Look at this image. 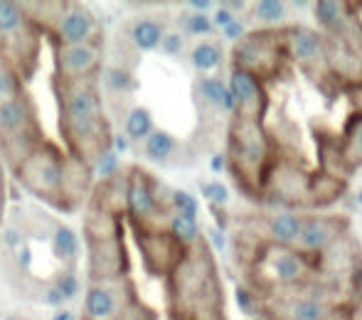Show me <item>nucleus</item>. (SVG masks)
<instances>
[{
	"mask_svg": "<svg viewBox=\"0 0 362 320\" xmlns=\"http://www.w3.org/2000/svg\"><path fill=\"white\" fill-rule=\"evenodd\" d=\"M91 170L101 177V182L114 180V177L119 175V155H116L114 150H106V153H101L99 158L91 162Z\"/></svg>",
	"mask_w": 362,
	"mask_h": 320,
	"instance_id": "nucleus-25",
	"label": "nucleus"
},
{
	"mask_svg": "<svg viewBox=\"0 0 362 320\" xmlns=\"http://www.w3.org/2000/svg\"><path fill=\"white\" fill-rule=\"evenodd\" d=\"M313 13H315V20H318L323 28L333 30L340 25L343 20V3H335V0H320V3L313 5Z\"/></svg>",
	"mask_w": 362,
	"mask_h": 320,
	"instance_id": "nucleus-22",
	"label": "nucleus"
},
{
	"mask_svg": "<svg viewBox=\"0 0 362 320\" xmlns=\"http://www.w3.org/2000/svg\"><path fill=\"white\" fill-rule=\"evenodd\" d=\"M237 303L242 306V311L244 313H252L254 311V301H252V296H249L244 288H237Z\"/></svg>",
	"mask_w": 362,
	"mask_h": 320,
	"instance_id": "nucleus-35",
	"label": "nucleus"
},
{
	"mask_svg": "<svg viewBox=\"0 0 362 320\" xmlns=\"http://www.w3.org/2000/svg\"><path fill=\"white\" fill-rule=\"evenodd\" d=\"M3 242H5V247H8V249H18L20 244H23V239H20V235H18V230H5L3 232Z\"/></svg>",
	"mask_w": 362,
	"mask_h": 320,
	"instance_id": "nucleus-36",
	"label": "nucleus"
},
{
	"mask_svg": "<svg viewBox=\"0 0 362 320\" xmlns=\"http://www.w3.org/2000/svg\"><path fill=\"white\" fill-rule=\"evenodd\" d=\"M187 8H190L192 13H197V15H205L207 10H212V3H210V0H190V3H187Z\"/></svg>",
	"mask_w": 362,
	"mask_h": 320,
	"instance_id": "nucleus-37",
	"label": "nucleus"
},
{
	"mask_svg": "<svg viewBox=\"0 0 362 320\" xmlns=\"http://www.w3.org/2000/svg\"><path fill=\"white\" fill-rule=\"evenodd\" d=\"M126 301L116 281L91 283L84 296V318L86 320H116L124 313Z\"/></svg>",
	"mask_w": 362,
	"mask_h": 320,
	"instance_id": "nucleus-8",
	"label": "nucleus"
},
{
	"mask_svg": "<svg viewBox=\"0 0 362 320\" xmlns=\"http://www.w3.org/2000/svg\"><path fill=\"white\" fill-rule=\"evenodd\" d=\"M45 303H47V306H54V308H62L64 306V298H62V293H59L57 288L49 286L47 291H45Z\"/></svg>",
	"mask_w": 362,
	"mask_h": 320,
	"instance_id": "nucleus-34",
	"label": "nucleus"
},
{
	"mask_svg": "<svg viewBox=\"0 0 362 320\" xmlns=\"http://www.w3.org/2000/svg\"><path fill=\"white\" fill-rule=\"evenodd\" d=\"M25 94V81L15 64L0 52V101L15 99V96Z\"/></svg>",
	"mask_w": 362,
	"mask_h": 320,
	"instance_id": "nucleus-16",
	"label": "nucleus"
},
{
	"mask_svg": "<svg viewBox=\"0 0 362 320\" xmlns=\"http://www.w3.org/2000/svg\"><path fill=\"white\" fill-rule=\"evenodd\" d=\"M229 91L237 99V111L242 114V119H249V116H259L264 109V94L262 86H259L254 72H247V69H234L232 79H229Z\"/></svg>",
	"mask_w": 362,
	"mask_h": 320,
	"instance_id": "nucleus-9",
	"label": "nucleus"
},
{
	"mask_svg": "<svg viewBox=\"0 0 362 320\" xmlns=\"http://www.w3.org/2000/svg\"><path fill=\"white\" fill-rule=\"evenodd\" d=\"M168 235L180 247L182 244H195L197 237H200V227H197V220H185L180 215H173L170 225H168Z\"/></svg>",
	"mask_w": 362,
	"mask_h": 320,
	"instance_id": "nucleus-21",
	"label": "nucleus"
},
{
	"mask_svg": "<svg viewBox=\"0 0 362 320\" xmlns=\"http://www.w3.org/2000/svg\"><path fill=\"white\" fill-rule=\"evenodd\" d=\"M182 25H185L187 35H210L212 32V20L207 18V15L190 13V15H185Z\"/></svg>",
	"mask_w": 362,
	"mask_h": 320,
	"instance_id": "nucleus-29",
	"label": "nucleus"
},
{
	"mask_svg": "<svg viewBox=\"0 0 362 320\" xmlns=\"http://www.w3.org/2000/svg\"><path fill=\"white\" fill-rule=\"evenodd\" d=\"M126 210L136 220V225H146L151 217L158 215V192L156 182L146 175V170H131L126 177Z\"/></svg>",
	"mask_w": 362,
	"mask_h": 320,
	"instance_id": "nucleus-7",
	"label": "nucleus"
},
{
	"mask_svg": "<svg viewBox=\"0 0 362 320\" xmlns=\"http://www.w3.org/2000/svg\"><path fill=\"white\" fill-rule=\"evenodd\" d=\"M52 251L67 266H74L76 256H79V239L69 227H57L52 237Z\"/></svg>",
	"mask_w": 362,
	"mask_h": 320,
	"instance_id": "nucleus-17",
	"label": "nucleus"
},
{
	"mask_svg": "<svg viewBox=\"0 0 362 320\" xmlns=\"http://www.w3.org/2000/svg\"><path fill=\"white\" fill-rule=\"evenodd\" d=\"M224 32V37L227 40H242V35H244V23L242 20H234L232 25H227V28L222 30Z\"/></svg>",
	"mask_w": 362,
	"mask_h": 320,
	"instance_id": "nucleus-33",
	"label": "nucleus"
},
{
	"mask_svg": "<svg viewBox=\"0 0 362 320\" xmlns=\"http://www.w3.org/2000/svg\"><path fill=\"white\" fill-rule=\"evenodd\" d=\"M175 138L168 131H153L144 141V155L153 162H168L175 153Z\"/></svg>",
	"mask_w": 362,
	"mask_h": 320,
	"instance_id": "nucleus-14",
	"label": "nucleus"
},
{
	"mask_svg": "<svg viewBox=\"0 0 362 320\" xmlns=\"http://www.w3.org/2000/svg\"><path fill=\"white\" fill-rule=\"evenodd\" d=\"M325 308L315 301H298L291 306V320H323Z\"/></svg>",
	"mask_w": 362,
	"mask_h": 320,
	"instance_id": "nucleus-28",
	"label": "nucleus"
},
{
	"mask_svg": "<svg viewBox=\"0 0 362 320\" xmlns=\"http://www.w3.org/2000/svg\"><path fill=\"white\" fill-rule=\"evenodd\" d=\"M300 232V217L293 212H281V215L272 217L269 222V235L279 244H296Z\"/></svg>",
	"mask_w": 362,
	"mask_h": 320,
	"instance_id": "nucleus-15",
	"label": "nucleus"
},
{
	"mask_svg": "<svg viewBox=\"0 0 362 320\" xmlns=\"http://www.w3.org/2000/svg\"><path fill=\"white\" fill-rule=\"evenodd\" d=\"M291 49L298 59H315L323 52V40L313 30H296V35L291 37Z\"/></svg>",
	"mask_w": 362,
	"mask_h": 320,
	"instance_id": "nucleus-18",
	"label": "nucleus"
},
{
	"mask_svg": "<svg viewBox=\"0 0 362 320\" xmlns=\"http://www.w3.org/2000/svg\"><path fill=\"white\" fill-rule=\"evenodd\" d=\"M5 320H20V318H15V316H10V318H5Z\"/></svg>",
	"mask_w": 362,
	"mask_h": 320,
	"instance_id": "nucleus-44",
	"label": "nucleus"
},
{
	"mask_svg": "<svg viewBox=\"0 0 362 320\" xmlns=\"http://www.w3.org/2000/svg\"><path fill=\"white\" fill-rule=\"evenodd\" d=\"M210 165H212V170L219 172V170L224 167V158H222V155H215V158L210 160Z\"/></svg>",
	"mask_w": 362,
	"mask_h": 320,
	"instance_id": "nucleus-41",
	"label": "nucleus"
},
{
	"mask_svg": "<svg viewBox=\"0 0 362 320\" xmlns=\"http://www.w3.org/2000/svg\"><path fill=\"white\" fill-rule=\"evenodd\" d=\"M3 212H5V192H3V182H0V222H3Z\"/></svg>",
	"mask_w": 362,
	"mask_h": 320,
	"instance_id": "nucleus-42",
	"label": "nucleus"
},
{
	"mask_svg": "<svg viewBox=\"0 0 362 320\" xmlns=\"http://www.w3.org/2000/svg\"><path fill=\"white\" fill-rule=\"evenodd\" d=\"M358 148H360V153H362V129L358 131Z\"/></svg>",
	"mask_w": 362,
	"mask_h": 320,
	"instance_id": "nucleus-43",
	"label": "nucleus"
},
{
	"mask_svg": "<svg viewBox=\"0 0 362 320\" xmlns=\"http://www.w3.org/2000/svg\"><path fill=\"white\" fill-rule=\"evenodd\" d=\"M52 320H74V313L72 311H64V308H62V311L54 313Z\"/></svg>",
	"mask_w": 362,
	"mask_h": 320,
	"instance_id": "nucleus-40",
	"label": "nucleus"
},
{
	"mask_svg": "<svg viewBox=\"0 0 362 320\" xmlns=\"http://www.w3.org/2000/svg\"><path fill=\"white\" fill-rule=\"evenodd\" d=\"M40 32L30 18L25 15L23 5L0 0V52L15 64L20 77H33L40 54Z\"/></svg>",
	"mask_w": 362,
	"mask_h": 320,
	"instance_id": "nucleus-4",
	"label": "nucleus"
},
{
	"mask_svg": "<svg viewBox=\"0 0 362 320\" xmlns=\"http://www.w3.org/2000/svg\"><path fill=\"white\" fill-rule=\"evenodd\" d=\"M13 170L20 185L33 192L35 197L52 207H59V210H74L76 197L81 192L79 182L86 185L91 167L74 158H67L62 150L45 141Z\"/></svg>",
	"mask_w": 362,
	"mask_h": 320,
	"instance_id": "nucleus-1",
	"label": "nucleus"
},
{
	"mask_svg": "<svg viewBox=\"0 0 362 320\" xmlns=\"http://www.w3.org/2000/svg\"><path fill=\"white\" fill-rule=\"evenodd\" d=\"M160 47L165 54H173V57H175V54H180L182 47H185V40H182L180 32H168V35H163Z\"/></svg>",
	"mask_w": 362,
	"mask_h": 320,
	"instance_id": "nucleus-31",
	"label": "nucleus"
},
{
	"mask_svg": "<svg viewBox=\"0 0 362 320\" xmlns=\"http://www.w3.org/2000/svg\"><path fill=\"white\" fill-rule=\"evenodd\" d=\"M111 146H114V153L119 155V153H124L126 148H129V138H126V136H114V138H111Z\"/></svg>",
	"mask_w": 362,
	"mask_h": 320,
	"instance_id": "nucleus-38",
	"label": "nucleus"
},
{
	"mask_svg": "<svg viewBox=\"0 0 362 320\" xmlns=\"http://www.w3.org/2000/svg\"><path fill=\"white\" fill-rule=\"evenodd\" d=\"M360 205H362V192H360Z\"/></svg>",
	"mask_w": 362,
	"mask_h": 320,
	"instance_id": "nucleus-45",
	"label": "nucleus"
},
{
	"mask_svg": "<svg viewBox=\"0 0 362 320\" xmlns=\"http://www.w3.org/2000/svg\"><path fill=\"white\" fill-rule=\"evenodd\" d=\"M202 190H205L207 200H212L215 205H227L229 202V192L222 182H207V185H202Z\"/></svg>",
	"mask_w": 362,
	"mask_h": 320,
	"instance_id": "nucleus-30",
	"label": "nucleus"
},
{
	"mask_svg": "<svg viewBox=\"0 0 362 320\" xmlns=\"http://www.w3.org/2000/svg\"><path fill=\"white\" fill-rule=\"evenodd\" d=\"M126 273V251L121 237L89 244V276L94 283L116 281Z\"/></svg>",
	"mask_w": 362,
	"mask_h": 320,
	"instance_id": "nucleus-6",
	"label": "nucleus"
},
{
	"mask_svg": "<svg viewBox=\"0 0 362 320\" xmlns=\"http://www.w3.org/2000/svg\"><path fill=\"white\" fill-rule=\"evenodd\" d=\"M254 15H257V20H262L267 25L281 23L284 15H286V5L281 0H259L254 5Z\"/></svg>",
	"mask_w": 362,
	"mask_h": 320,
	"instance_id": "nucleus-23",
	"label": "nucleus"
},
{
	"mask_svg": "<svg viewBox=\"0 0 362 320\" xmlns=\"http://www.w3.org/2000/svg\"><path fill=\"white\" fill-rule=\"evenodd\" d=\"M104 89L109 94H131L136 89V79L131 74V69L126 67H106L104 69Z\"/></svg>",
	"mask_w": 362,
	"mask_h": 320,
	"instance_id": "nucleus-20",
	"label": "nucleus"
},
{
	"mask_svg": "<svg viewBox=\"0 0 362 320\" xmlns=\"http://www.w3.org/2000/svg\"><path fill=\"white\" fill-rule=\"evenodd\" d=\"M18 261H20V266H25V268L30 266V249L20 247V251H18Z\"/></svg>",
	"mask_w": 362,
	"mask_h": 320,
	"instance_id": "nucleus-39",
	"label": "nucleus"
},
{
	"mask_svg": "<svg viewBox=\"0 0 362 320\" xmlns=\"http://www.w3.org/2000/svg\"><path fill=\"white\" fill-rule=\"evenodd\" d=\"M124 131H126V138L134 141V143H141V141H146L148 136L156 131V129H153L151 111L144 109V106H134V109L126 114Z\"/></svg>",
	"mask_w": 362,
	"mask_h": 320,
	"instance_id": "nucleus-13",
	"label": "nucleus"
},
{
	"mask_svg": "<svg viewBox=\"0 0 362 320\" xmlns=\"http://www.w3.org/2000/svg\"><path fill=\"white\" fill-rule=\"evenodd\" d=\"M163 35L165 32H163L160 23L153 18H139L129 25V40L141 52H153L156 47H160Z\"/></svg>",
	"mask_w": 362,
	"mask_h": 320,
	"instance_id": "nucleus-11",
	"label": "nucleus"
},
{
	"mask_svg": "<svg viewBox=\"0 0 362 320\" xmlns=\"http://www.w3.org/2000/svg\"><path fill=\"white\" fill-rule=\"evenodd\" d=\"M52 286L57 288L59 293H62L64 303H67V301H74V298L79 296V291H81V286H79V278L74 276V271H72V268H67V271L57 273V276H54V283H52Z\"/></svg>",
	"mask_w": 362,
	"mask_h": 320,
	"instance_id": "nucleus-27",
	"label": "nucleus"
},
{
	"mask_svg": "<svg viewBox=\"0 0 362 320\" xmlns=\"http://www.w3.org/2000/svg\"><path fill=\"white\" fill-rule=\"evenodd\" d=\"M227 86L222 84L217 77H202L200 81H197V91H200V96L207 101L210 106H222V94Z\"/></svg>",
	"mask_w": 362,
	"mask_h": 320,
	"instance_id": "nucleus-26",
	"label": "nucleus"
},
{
	"mask_svg": "<svg viewBox=\"0 0 362 320\" xmlns=\"http://www.w3.org/2000/svg\"><path fill=\"white\" fill-rule=\"evenodd\" d=\"M101 67V45H54V77L59 84L94 79Z\"/></svg>",
	"mask_w": 362,
	"mask_h": 320,
	"instance_id": "nucleus-5",
	"label": "nucleus"
},
{
	"mask_svg": "<svg viewBox=\"0 0 362 320\" xmlns=\"http://www.w3.org/2000/svg\"><path fill=\"white\" fill-rule=\"evenodd\" d=\"M170 202H173V210H175V215L185 217V220H197V212H200V207H197V200L190 195V192L173 190Z\"/></svg>",
	"mask_w": 362,
	"mask_h": 320,
	"instance_id": "nucleus-24",
	"label": "nucleus"
},
{
	"mask_svg": "<svg viewBox=\"0 0 362 320\" xmlns=\"http://www.w3.org/2000/svg\"><path fill=\"white\" fill-rule=\"evenodd\" d=\"M40 143H45V134L28 91L15 99L0 101V146L10 167L28 158Z\"/></svg>",
	"mask_w": 362,
	"mask_h": 320,
	"instance_id": "nucleus-3",
	"label": "nucleus"
},
{
	"mask_svg": "<svg viewBox=\"0 0 362 320\" xmlns=\"http://www.w3.org/2000/svg\"><path fill=\"white\" fill-rule=\"evenodd\" d=\"M340 235V227L335 220H325V217H310V220H300L298 244L305 251H320V249L330 247L335 237Z\"/></svg>",
	"mask_w": 362,
	"mask_h": 320,
	"instance_id": "nucleus-10",
	"label": "nucleus"
},
{
	"mask_svg": "<svg viewBox=\"0 0 362 320\" xmlns=\"http://www.w3.org/2000/svg\"><path fill=\"white\" fill-rule=\"evenodd\" d=\"M272 251L274 254H272V259H269V266H272L274 276H276L279 281L293 283L303 276L305 266L293 251H288V249H272Z\"/></svg>",
	"mask_w": 362,
	"mask_h": 320,
	"instance_id": "nucleus-12",
	"label": "nucleus"
},
{
	"mask_svg": "<svg viewBox=\"0 0 362 320\" xmlns=\"http://www.w3.org/2000/svg\"><path fill=\"white\" fill-rule=\"evenodd\" d=\"M30 23L54 45H101L94 13L81 3H20Z\"/></svg>",
	"mask_w": 362,
	"mask_h": 320,
	"instance_id": "nucleus-2",
	"label": "nucleus"
},
{
	"mask_svg": "<svg viewBox=\"0 0 362 320\" xmlns=\"http://www.w3.org/2000/svg\"><path fill=\"white\" fill-rule=\"evenodd\" d=\"M190 62L197 72H212V69H217L219 62H222V49H219L215 42H200L192 47Z\"/></svg>",
	"mask_w": 362,
	"mask_h": 320,
	"instance_id": "nucleus-19",
	"label": "nucleus"
},
{
	"mask_svg": "<svg viewBox=\"0 0 362 320\" xmlns=\"http://www.w3.org/2000/svg\"><path fill=\"white\" fill-rule=\"evenodd\" d=\"M234 20H237V18H234L232 10H227V8L222 5V8H217L215 18H212V28H222V30H224L227 25H232Z\"/></svg>",
	"mask_w": 362,
	"mask_h": 320,
	"instance_id": "nucleus-32",
	"label": "nucleus"
}]
</instances>
